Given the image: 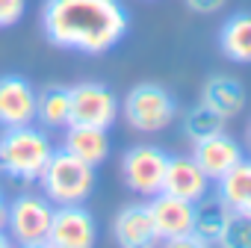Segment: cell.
I'll list each match as a JSON object with an SVG mask.
<instances>
[{
	"instance_id": "cell-1",
	"label": "cell",
	"mask_w": 251,
	"mask_h": 248,
	"mask_svg": "<svg viewBox=\"0 0 251 248\" xmlns=\"http://www.w3.org/2000/svg\"><path fill=\"white\" fill-rule=\"evenodd\" d=\"M130 15L121 0H45L42 30L53 48L89 56L109 53L127 36Z\"/></svg>"
},
{
	"instance_id": "cell-2",
	"label": "cell",
	"mask_w": 251,
	"mask_h": 248,
	"mask_svg": "<svg viewBox=\"0 0 251 248\" xmlns=\"http://www.w3.org/2000/svg\"><path fill=\"white\" fill-rule=\"evenodd\" d=\"M50 154L53 142L45 127L21 124V127H3L0 133V174L15 183H39Z\"/></svg>"
},
{
	"instance_id": "cell-3",
	"label": "cell",
	"mask_w": 251,
	"mask_h": 248,
	"mask_svg": "<svg viewBox=\"0 0 251 248\" xmlns=\"http://www.w3.org/2000/svg\"><path fill=\"white\" fill-rule=\"evenodd\" d=\"M95 183H98V174H95V166L77 160L74 154H68L65 148H53L42 177H39V186H42V195L53 204V207H62V204H86L95 192Z\"/></svg>"
},
{
	"instance_id": "cell-4",
	"label": "cell",
	"mask_w": 251,
	"mask_h": 248,
	"mask_svg": "<svg viewBox=\"0 0 251 248\" xmlns=\"http://www.w3.org/2000/svg\"><path fill=\"white\" fill-rule=\"evenodd\" d=\"M121 112L136 133H160L177 118V100L160 83H136L124 95Z\"/></svg>"
},
{
	"instance_id": "cell-5",
	"label": "cell",
	"mask_w": 251,
	"mask_h": 248,
	"mask_svg": "<svg viewBox=\"0 0 251 248\" xmlns=\"http://www.w3.org/2000/svg\"><path fill=\"white\" fill-rule=\"evenodd\" d=\"M50 219H53V204L45 195L21 192L12 201H6V224L3 227H6L12 245L39 248L48 242Z\"/></svg>"
},
{
	"instance_id": "cell-6",
	"label": "cell",
	"mask_w": 251,
	"mask_h": 248,
	"mask_svg": "<svg viewBox=\"0 0 251 248\" xmlns=\"http://www.w3.org/2000/svg\"><path fill=\"white\" fill-rule=\"evenodd\" d=\"M169 154L157 145H133L121 157V180L133 195L139 198H154L163 192V174H166Z\"/></svg>"
},
{
	"instance_id": "cell-7",
	"label": "cell",
	"mask_w": 251,
	"mask_h": 248,
	"mask_svg": "<svg viewBox=\"0 0 251 248\" xmlns=\"http://www.w3.org/2000/svg\"><path fill=\"white\" fill-rule=\"evenodd\" d=\"M121 115V100L118 95L98 80H83L71 86V115L68 124H89V127H103L109 130Z\"/></svg>"
},
{
	"instance_id": "cell-8",
	"label": "cell",
	"mask_w": 251,
	"mask_h": 248,
	"mask_svg": "<svg viewBox=\"0 0 251 248\" xmlns=\"http://www.w3.org/2000/svg\"><path fill=\"white\" fill-rule=\"evenodd\" d=\"M151 216H154V230H157V242L183 248V245H195L192 242V204L175 195H154L148 198Z\"/></svg>"
},
{
	"instance_id": "cell-9",
	"label": "cell",
	"mask_w": 251,
	"mask_h": 248,
	"mask_svg": "<svg viewBox=\"0 0 251 248\" xmlns=\"http://www.w3.org/2000/svg\"><path fill=\"white\" fill-rule=\"evenodd\" d=\"M98 239V222L83 204H62L53 207L48 242L53 248H92Z\"/></svg>"
},
{
	"instance_id": "cell-10",
	"label": "cell",
	"mask_w": 251,
	"mask_h": 248,
	"mask_svg": "<svg viewBox=\"0 0 251 248\" xmlns=\"http://www.w3.org/2000/svg\"><path fill=\"white\" fill-rule=\"evenodd\" d=\"M36 121V89L21 74L0 77V127H21Z\"/></svg>"
},
{
	"instance_id": "cell-11",
	"label": "cell",
	"mask_w": 251,
	"mask_h": 248,
	"mask_svg": "<svg viewBox=\"0 0 251 248\" xmlns=\"http://www.w3.org/2000/svg\"><path fill=\"white\" fill-rule=\"evenodd\" d=\"M112 239L124 248H145L157 242V230H154V216L148 201H136V204H124L115 216H112Z\"/></svg>"
},
{
	"instance_id": "cell-12",
	"label": "cell",
	"mask_w": 251,
	"mask_h": 248,
	"mask_svg": "<svg viewBox=\"0 0 251 248\" xmlns=\"http://www.w3.org/2000/svg\"><path fill=\"white\" fill-rule=\"evenodd\" d=\"M242 157H245L242 154V145L233 136H227L225 130L222 133H213V136H207L201 142H192V160L204 169V174L210 180L225 177Z\"/></svg>"
},
{
	"instance_id": "cell-13",
	"label": "cell",
	"mask_w": 251,
	"mask_h": 248,
	"mask_svg": "<svg viewBox=\"0 0 251 248\" xmlns=\"http://www.w3.org/2000/svg\"><path fill=\"white\" fill-rule=\"evenodd\" d=\"M210 177L204 174V169L192 160V157H169L166 163V174H163V192L183 198L189 204H195L198 198H204L210 192Z\"/></svg>"
},
{
	"instance_id": "cell-14",
	"label": "cell",
	"mask_w": 251,
	"mask_h": 248,
	"mask_svg": "<svg viewBox=\"0 0 251 248\" xmlns=\"http://www.w3.org/2000/svg\"><path fill=\"white\" fill-rule=\"evenodd\" d=\"M62 148L68 154H74L77 160L89 163V166H103L109 160V130L103 127H89V124H68L65 127V139H62Z\"/></svg>"
},
{
	"instance_id": "cell-15",
	"label": "cell",
	"mask_w": 251,
	"mask_h": 248,
	"mask_svg": "<svg viewBox=\"0 0 251 248\" xmlns=\"http://www.w3.org/2000/svg\"><path fill=\"white\" fill-rule=\"evenodd\" d=\"M227 216H230V210H227V204L219 195H210L207 192L204 198H198L192 204V242L198 248L219 245L222 230L227 224Z\"/></svg>"
},
{
	"instance_id": "cell-16",
	"label": "cell",
	"mask_w": 251,
	"mask_h": 248,
	"mask_svg": "<svg viewBox=\"0 0 251 248\" xmlns=\"http://www.w3.org/2000/svg\"><path fill=\"white\" fill-rule=\"evenodd\" d=\"M201 100L210 109H216L225 121H230L245 109V86L230 74H213L201 89Z\"/></svg>"
},
{
	"instance_id": "cell-17",
	"label": "cell",
	"mask_w": 251,
	"mask_h": 248,
	"mask_svg": "<svg viewBox=\"0 0 251 248\" xmlns=\"http://www.w3.org/2000/svg\"><path fill=\"white\" fill-rule=\"evenodd\" d=\"M219 50L236 65H251V12H233L219 27Z\"/></svg>"
},
{
	"instance_id": "cell-18",
	"label": "cell",
	"mask_w": 251,
	"mask_h": 248,
	"mask_svg": "<svg viewBox=\"0 0 251 248\" xmlns=\"http://www.w3.org/2000/svg\"><path fill=\"white\" fill-rule=\"evenodd\" d=\"M68 115H71V86L48 83L36 92V121L45 130L68 127Z\"/></svg>"
},
{
	"instance_id": "cell-19",
	"label": "cell",
	"mask_w": 251,
	"mask_h": 248,
	"mask_svg": "<svg viewBox=\"0 0 251 248\" xmlns=\"http://www.w3.org/2000/svg\"><path fill=\"white\" fill-rule=\"evenodd\" d=\"M216 195L227 204L230 213L251 216V160H239L225 177L216 180Z\"/></svg>"
},
{
	"instance_id": "cell-20",
	"label": "cell",
	"mask_w": 251,
	"mask_h": 248,
	"mask_svg": "<svg viewBox=\"0 0 251 248\" xmlns=\"http://www.w3.org/2000/svg\"><path fill=\"white\" fill-rule=\"evenodd\" d=\"M222 130H225V118L216 109H210L204 100L195 103L192 109H186V115H183V133L189 142H201V139L222 133Z\"/></svg>"
},
{
	"instance_id": "cell-21",
	"label": "cell",
	"mask_w": 251,
	"mask_h": 248,
	"mask_svg": "<svg viewBox=\"0 0 251 248\" xmlns=\"http://www.w3.org/2000/svg\"><path fill=\"white\" fill-rule=\"evenodd\" d=\"M219 245H225V248H251V216L230 213Z\"/></svg>"
},
{
	"instance_id": "cell-22",
	"label": "cell",
	"mask_w": 251,
	"mask_h": 248,
	"mask_svg": "<svg viewBox=\"0 0 251 248\" xmlns=\"http://www.w3.org/2000/svg\"><path fill=\"white\" fill-rule=\"evenodd\" d=\"M27 12V0H0V30L15 27Z\"/></svg>"
},
{
	"instance_id": "cell-23",
	"label": "cell",
	"mask_w": 251,
	"mask_h": 248,
	"mask_svg": "<svg viewBox=\"0 0 251 248\" xmlns=\"http://www.w3.org/2000/svg\"><path fill=\"white\" fill-rule=\"evenodd\" d=\"M225 3H227V0H186V6H189L192 12H198V15H213V12H219Z\"/></svg>"
},
{
	"instance_id": "cell-24",
	"label": "cell",
	"mask_w": 251,
	"mask_h": 248,
	"mask_svg": "<svg viewBox=\"0 0 251 248\" xmlns=\"http://www.w3.org/2000/svg\"><path fill=\"white\" fill-rule=\"evenodd\" d=\"M6 224V198H3V192H0V227Z\"/></svg>"
},
{
	"instance_id": "cell-25",
	"label": "cell",
	"mask_w": 251,
	"mask_h": 248,
	"mask_svg": "<svg viewBox=\"0 0 251 248\" xmlns=\"http://www.w3.org/2000/svg\"><path fill=\"white\" fill-rule=\"evenodd\" d=\"M6 245H12V239H9L6 227H0V248H6Z\"/></svg>"
},
{
	"instance_id": "cell-26",
	"label": "cell",
	"mask_w": 251,
	"mask_h": 248,
	"mask_svg": "<svg viewBox=\"0 0 251 248\" xmlns=\"http://www.w3.org/2000/svg\"><path fill=\"white\" fill-rule=\"evenodd\" d=\"M248 145H251V127H248Z\"/></svg>"
}]
</instances>
